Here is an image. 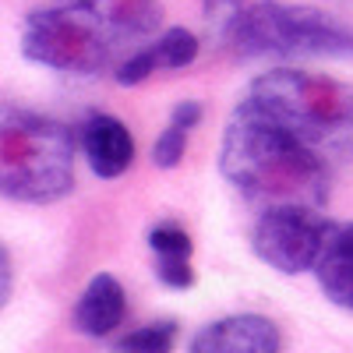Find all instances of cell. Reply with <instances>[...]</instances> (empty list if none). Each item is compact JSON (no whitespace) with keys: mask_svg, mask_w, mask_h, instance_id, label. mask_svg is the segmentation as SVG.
I'll return each instance as SVG.
<instances>
[{"mask_svg":"<svg viewBox=\"0 0 353 353\" xmlns=\"http://www.w3.org/2000/svg\"><path fill=\"white\" fill-rule=\"evenodd\" d=\"M159 25V0H53L25 18L21 53L64 74H99Z\"/></svg>","mask_w":353,"mask_h":353,"instance_id":"1","label":"cell"},{"mask_svg":"<svg viewBox=\"0 0 353 353\" xmlns=\"http://www.w3.org/2000/svg\"><path fill=\"white\" fill-rule=\"evenodd\" d=\"M219 170L248 201H258L265 209L269 205L321 209L332 188V166L251 99L233 110L226 124Z\"/></svg>","mask_w":353,"mask_h":353,"instance_id":"2","label":"cell"},{"mask_svg":"<svg viewBox=\"0 0 353 353\" xmlns=\"http://www.w3.org/2000/svg\"><path fill=\"white\" fill-rule=\"evenodd\" d=\"M248 99L329 166L353 159V88L346 81L297 68H272L251 81Z\"/></svg>","mask_w":353,"mask_h":353,"instance_id":"3","label":"cell"},{"mask_svg":"<svg viewBox=\"0 0 353 353\" xmlns=\"http://www.w3.org/2000/svg\"><path fill=\"white\" fill-rule=\"evenodd\" d=\"M74 188V131L36 110L0 103V194L46 205Z\"/></svg>","mask_w":353,"mask_h":353,"instance_id":"4","label":"cell"},{"mask_svg":"<svg viewBox=\"0 0 353 353\" xmlns=\"http://www.w3.org/2000/svg\"><path fill=\"white\" fill-rule=\"evenodd\" d=\"M219 36L237 57H353L350 25L318 8L279 0L244 4Z\"/></svg>","mask_w":353,"mask_h":353,"instance_id":"5","label":"cell"},{"mask_svg":"<svg viewBox=\"0 0 353 353\" xmlns=\"http://www.w3.org/2000/svg\"><path fill=\"white\" fill-rule=\"evenodd\" d=\"M325 226L329 219H321L318 209L269 205L251 233V248L265 265H272L286 276H297L314 269V258L321 251V241H325Z\"/></svg>","mask_w":353,"mask_h":353,"instance_id":"6","label":"cell"},{"mask_svg":"<svg viewBox=\"0 0 353 353\" xmlns=\"http://www.w3.org/2000/svg\"><path fill=\"white\" fill-rule=\"evenodd\" d=\"M283 332L265 314H226L194 332L188 353H279Z\"/></svg>","mask_w":353,"mask_h":353,"instance_id":"7","label":"cell"},{"mask_svg":"<svg viewBox=\"0 0 353 353\" xmlns=\"http://www.w3.org/2000/svg\"><path fill=\"white\" fill-rule=\"evenodd\" d=\"M81 149L96 176L113 181L134 163V138L131 131L110 113H88L81 124Z\"/></svg>","mask_w":353,"mask_h":353,"instance_id":"8","label":"cell"},{"mask_svg":"<svg viewBox=\"0 0 353 353\" xmlns=\"http://www.w3.org/2000/svg\"><path fill=\"white\" fill-rule=\"evenodd\" d=\"M314 276L332 304L353 311V223L325 226V241L314 258Z\"/></svg>","mask_w":353,"mask_h":353,"instance_id":"9","label":"cell"},{"mask_svg":"<svg viewBox=\"0 0 353 353\" xmlns=\"http://www.w3.org/2000/svg\"><path fill=\"white\" fill-rule=\"evenodd\" d=\"M124 311H128V297H124L121 279L110 276V272H99V276L88 279L71 318H74V329L81 336L103 339L124 321Z\"/></svg>","mask_w":353,"mask_h":353,"instance_id":"10","label":"cell"},{"mask_svg":"<svg viewBox=\"0 0 353 353\" xmlns=\"http://www.w3.org/2000/svg\"><path fill=\"white\" fill-rule=\"evenodd\" d=\"M149 248L156 254V276L170 290H191L194 286V269H191V237L181 223L163 219L149 230Z\"/></svg>","mask_w":353,"mask_h":353,"instance_id":"11","label":"cell"},{"mask_svg":"<svg viewBox=\"0 0 353 353\" xmlns=\"http://www.w3.org/2000/svg\"><path fill=\"white\" fill-rule=\"evenodd\" d=\"M173 343H176V321L163 318V321L128 332L124 339H117L113 353H173Z\"/></svg>","mask_w":353,"mask_h":353,"instance_id":"12","label":"cell"},{"mask_svg":"<svg viewBox=\"0 0 353 353\" xmlns=\"http://www.w3.org/2000/svg\"><path fill=\"white\" fill-rule=\"evenodd\" d=\"M149 50H152V57H156L159 68H173V71H176V68L194 64L201 46H198V36L188 32V28H166L156 43H149Z\"/></svg>","mask_w":353,"mask_h":353,"instance_id":"13","label":"cell"},{"mask_svg":"<svg viewBox=\"0 0 353 353\" xmlns=\"http://www.w3.org/2000/svg\"><path fill=\"white\" fill-rule=\"evenodd\" d=\"M184 152H188V131L176 124H166V131L152 145V163L159 170H173V166H181Z\"/></svg>","mask_w":353,"mask_h":353,"instance_id":"14","label":"cell"},{"mask_svg":"<svg viewBox=\"0 0 353 353\" xmlns=\"http://www.w3.org/2000/svg\"><path fill=\"white\" fill-rule=\"evenodd\" d=\"M244 4H248V0H205V18H209L219 32H223V28L230 25V18L237 14Z\"/></svg>","mask_w":353,"mask_h":353,"instance_id":"15","label":"cell"},{"mask_svg":"<svg viewBox=\"0 0 353 353\" xmlns=\"http://www.w3.org/2000/svg\"><path fill=\"white\" fill-rule=\"evenodd\" d=\"M201 103L198 99H184V103H176L173 106V113H170V124H176V128H184V131H191L198 121H201Z\"/></svg>","mask_w":353,"mask_h":353,"instance_id":"16","label":"cell"},{"mask_svg":"<svg viewBox=\"0 0 353 353\" xmlns=\"http://www.w3.org/2000/svg\"><path fill=\"white\" fill-rule=\"evenodd\" d=\"M11 286H14V269H11V258H8V251L0 248V307L8 304V297H11Z\"/></svg>","mask_w":353,"mask_h":353,"instance_id":"17","label":"cell"}]
</instances>
